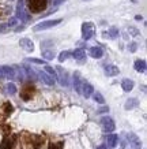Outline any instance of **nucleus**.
<instances>
[{
    "instance_id": "f257e3e1",
    "label": "nucleus",
    "mask_w": 147,
    "mask_h": 149,
    "mask_svg": "<svg viewBox=\"0 0 147 149\" xmlns=\"http://www.w3.org/2000/svg\"><path fill=\"white\" fill-rule=\"evenodd\" d=\"M29 10H30L31 13H42L45 8H46V6H48V1L46 0H29Z\"/></svg>"
},
{
    "instance_id": "f03ea898",
    "label": "nucleus",
    "mask_w": 147,
    "mask_h": 149,
    "mask_svg": "<svg viewBox=\"0 0 147 149\" xmlns=\"http://www.w3.org/2000/svg\"><path fill=\"white\" fill-rule=\"evenodd\" d=\"M15 18L21 19L22 22H29V21H30V15L25 11V3H23V0H18V3H17Z\"/></svg>"
},
{
    "instance_id": "7ed1b4c3",
    "label": "nucleus",
    "mask_w": 147,
    "mask_h": 149,
    "mask_svg": "<svg viewBox=\"0 0 147 149\" xmlns=\"http://www.w3.org/2000/svg\"><path fill=\"white\" fill-rule=\"evenodd\" d=\"M95 33V25L93 22H85L82 25V38L85 41L90 40Z\"/></svg>"
},
{
    "instance_id": "20e7f679",
    "label": "nucleus",
    "mask_w": 147,
    "mask_h": 149,
    "mask_svg": "<svg viewBox=\"0 0 147 149\" xmlns=\"http://www.w3.org/2000/svg\"><path fill=\"white\" fill-rule=\"evenodd\" d=\"M59 23H61V19H50V21H44V22L37 23L36 26L33 27L34 32H40V30H46V29H50V27L57 26Z\"/></svg>"
},
{
    "instance_id": "39448f33",
    "label": "nucleus",
    "mask_w": 147,
    "mask_h": 149,
    "mask_svg": "<svg viewBox=\"0 0 147 149\" xmlns=\"http://www.w3.org/2000/svg\"><path fill=\"white\" fill-rule=\"evenodd\" d=\"M55 71H56V78H57V81L60 82V85L67 86L68 85V74H67V71H66L63 67H60V66H57Z\"/></svg>"
},
{
    "instance_id": "423d86ee",
    "label": "nucleus",
    "mask_w": 147,
    "mask_h": 149,
    "mask_svg": "<svg viewBox=\"0 0 147 149\" xmlns=\"http://www.w3.org/2000/svg\"><path fill=\"white\" fill-rule=\"evenodd\" d=\"M101 125H102V129L106 133H112V131H115V129H116V125L113 122V119L109 116H104L101 119Z\"/></svg>"
},
{
    "instance_id": "0eeeda50",
    "label": "nucleus",
    "mask_w": 147,
    "mask_h": 149,
    "mask_svg": "<svg viewBox=\"0 0 147 149\" xmlns=\"http://www.w3.org/2000/svg\"><path fill=\"white\" fill-rule=\"evenodd\" d=\"M127 140H128V142H129L131 149H140L142 142H140V140H139V137L136 136V134H134V133H129L128 136H127Z\"/></svg>"
},
{
    "instance_id": "6e6552de",
    "label": "nucleus",
    "mask_w": 147,
    "mask_h": 149,
    "mask_svg": "<svg viewBox=\"0 0 147 149\" xmlns=\"http://www.w3.org/2000/svg\"><path fill=\"white\" fill-rule=\"evenodd\" d=\"M94 93V88L91 84H89V82L83 81V84H82V89H80V95L85 96L86 99H89L90 96Z\"/></svg>"
},
{
    "instance_id": "1a4fd4ad",
    "label": "nucleus",
    "mask_w": 147,
    "mask_h": 149,
    "mask_svg": "<svg viewBox=\"0 0 147 149\" xmlns=\"http://www.w3.org/2000/svg\"><path fill=\"white\" fill-rule=\"evenodd\" d=\"M19 45L26 52H33L34 51V44H33V41L30 38H21L19 40Z\"/></svg>"
},
{
    "instance_id": "9d476101",
    "label": "nucleus",
    "mask_w": 147,
    "mask_h": 149,
    "mask_svg": "<svg viewBox=\"0 0 147 149\" xmlns=\"http://www.w3.org/2000/svg\"><path fill=\"white\" fill-rule=\"evenodd\" d=\"M1 71H3V75L4 78H8V79H15V75H17V70L15 67H10V66H1Z\"/></svg>"
},
{
    "instance_id": "9b49d317",
    "label": "nucleus",
    "mask_w": 147,
    "mask_h": 149,
    "mask_svg": "<svg viewBox=\"0 0 147 149\" xmlns=\"http://www.w3.org/2000/svg\"><path fill=\"white\" fill-rule=\"evenodd\" d=\"M37 77L40 78L44 84H46L48 86H53L55 82H56V79H55V78H52L50 75H48V74H46V72H44V71H40L38 74H37Z\"/></svg>"
},
{
    "instance_id": "f8f14e48",
    "label": "nucleus",
    "mask_w": 147,
    "mask_h": 149,
    "mask_svg": "<svg viewBox=\"0 0 147 149\" xmlns=\"http://www.w3.org/2000/svg\"><path fill=\"white\" fill-rule=\"evenodd\" d=\"M71 55L74 56L75 60H78V62H80V63H83V62L86 60V51L83 49V48H76Z\"/></svg>"
},
{
    "instance_id": "ddd939ff",
    "label": "nucleus",
    "mask_w": 147,
    "mask_h": 149,
    "mask_svg": "<svg viewBox=\"0 0 147 149\" xmlns=\"http://www.w3.org/2000/svg\"><path fill=\"white\" fill-rule=\"evenodd\" d=\"M105 141H106V146H108V148H115V146L117 145V142H119V136H117V134L110 133V134H108V136H106Z\"/></svg>"
},
{
    "instance_id": "4468645a",
    "label": "nucleus",
    "mask_w": 147,
    "mask_h": 149,
    "mask_svg": "<svg viewBox=\"0 0 147 149\" xmlns=\"http://www.w3.org/2000/svg\"><path fill=\"white\" fill-rule=\"evenodd\" d=\"M41 52H42V59H44L45 62H46V60H53V58L56 56L55 47L49 48V49H41Z\"/></svg>"
},
{
    "instance_id": "2eb2a0df",
    "label": "nucleus",
    "mask_w": 147,
    "mask_h": 149,
    "mask_svg": "<svg viewBox=\"0 0 147 149\" xmlns=\"http://www.w3.org/2000/svg\"><path fill=\"white\" fill-rule=\"evenodd\" d=\"M119 72H120V70H119V67L115 66V64H108V66H105V74H106L108 77H116Z\"/></svg>"
},
{
    "instance_id": "dca6fc26",
    "label": "nucleus",
    "mask_w": 147,
    "mask_h": 149,
    "mask_svg": "<svg viewBox=\"0 0 147 149\" xmlns=\"http://www.w3.org/2000/svg\"><path fill=\"white\" fill-rule=\"evenodd\" d=\"M90 56L94 59H99L104 56V49L101 47H91L90 48Z\"/></svg>"
},
{
    "instance_id": "f3484780",
    "label": "nucleus",
    "mask_w": 147,
    "mask_h": 149,
    "mask_svg": "<svg viewBox=\"0 0 147 149\" xmlns=\"http://www.w3.org/2000/svg\"><path fill=\"white\" fill-rule=\"evenodd\" d=\"M134 81L132 79H128V78H125V79H123L121 81V88H123V91L124 92H131L132 89H134Z\"/></svg>"
},
{
    "instance_id": "a211bd4d",
    "label": "nucleus",
    "mask_w": 147,
    "mask_h": 149,
    "mask_svg": "<svg viewBox=\"0 0 147 149\" xmlns=\"http://www.w3.org/2000/svg\"><path fill=\"white\" fill-rule=\"evenodd\" d=\"M82 84L83 81L80 79V74L79 72H75L74 74V86H75V91L80 95V89H82Z\"/></svg>"
},
{
    "instance_id": "6ab92c4d",
    "label": "nucleus",
    "mask_w": 147,
    "mask_h": 149,
    "mask_svg": "<svg viewBox=\"0 0 147 149\" xmlns=\"http://www.w3.org/2000/svg\"><path fill=\"white\" fill-rule=\"evenodd\" d=\"M134 67L135 70L138 72H144L146 71V67H147V64H146V60H143V59H139V60H136L134 64Z\"/></svg>"
},
{
    "instance_id": "aec40b11",
    "label": "nucleus",
    "mask_w": 147,
    "mask_h": 149,
    "mask_svg": "<svg viewBox=\"0 0 147 149\" xmlns=\"http://www.w3.org/2000/svg\"><path fill=\"white\" fill-rule=\"evenodd\" d=\"M31 96H33V88H30V86H26V88L21 92V97H22L23 100H26V101L31 99Z\"/></svg>"
},
{
    "instance_id": "412c9836",
    "label": "nucleus",
    "mask_w": 147,
    "mask_h": 149,
    "mask_svg": "<svg viewBox=\"0 0 147 149\" xmlns=\"http://www.w3.org/2000/svg\"><path fill=\"white\" fill-rule=\"evenodd\" d=\"M138 105H139L138 99H128L127 103L124 104V108L128 111V109H132V108H135V107H138Z\"/></svg>"
},
{
    "instance_id": "4be33fe9",
    "label": "nucleus",
    "mask_w": 147,
    "mask_h": 149,
    "mask_svg": "<svg viewBox=\"0 0 147 149\" xmlns=\"http://www.w3.org/2000/svg\"><path fill=\"white\" fill-rule=\"evenodd\" d=\"M12 148V140H10L8 137H6L0 144V149H11Z\"/></svg>"
},
{
    "instance_id": "5701e85b",
    "label": "nucleus",
    "mask_w": 147,
    "mask_h": 149,
    "mask_svg": "<svg viewBox=\"0 0 147 149\" xmlns=\"http://www.w3.org/2000/svg\"><path fill=\"white\" fill-rule=\"evenodd\" d=\"M119 34H120V32H119V29L115 27V26H112L110 29H109V32L106 33V36L109 37V38H117Z\"/></svg>"
},
{
    "instance_id": "b1692460",
    "label": "nucleus",
    "mask_w": 147,
    "mask_h": 149,
    "mask_svg": "<svg viewBox=\"0 0 147 149\" xmlns=\"http://www.w3.org/2000/svg\"><path fill=\"white\" fill-rule=\"evenodd\" d=\"M23 71L26 72L27 78H30V79H36V78H37V74L33 71V68H30V67H27V66H25V67H23Z\"/></svg>"
},
{
    "instance_id": "393cba45",
    "label": "nucleus",
    "mask_w": 147,
    "mask_h": 149,
    "mask_svg": "<svg viewBox=\"0 0 147 149\" xmlns=\"http://www.w3.org/2000/svg\"><path fill=\"white\" fill-rule=\"evenodd\" d=\"M91 96H93V99H94V101H95V103H98V104H104V103H105V99H104V96L101 95L99 92H94Z\"/></svg>"
},
{
    "instance_id": "a878e982",
    "label": "nucleus",
    "mask_w": 147,
    "mask_h": 149,
    "mask_svg": "<svg viewBox=\"0 0 147 149\" xmlns=\"http://www.w3.org/2000/svg\"><path fill=\"white\" fill-rule=\"evenodd\" d=\"M6 92H7L8 95H15V93H17V86L14 85L12 82H8V84L6 85Z\"/></svg>"
},
{
    "instance_id": "bb28decb",
    "label": "nucleus",
    "mask_w": 147,
    "mask_h": 149,
    "mask_svg": "<svg viewBox=\"0 0 147 149\" xmlns=\"http://www.w3.org/2000/svg\"><path fill=\"white\" fill-rule=\"evenodd\" d=\"M71 54H72L71 51H63L61 54L59 55V62L61 63V62H64V60H67V59L71 56Z\"/></svg>"
},
{
    "instance_id": "cd10ccee",
    "label": "nucleus",
    "mask_w": 147,
    "mask_h": 149,
    "mask_svg": "<svg viewBox=\"0 0 147 149\" xmlns=\"http://www.w3.org/2000/svg\"><path fill=\"white\" fill-rule=\"evenodd\" d=\"M48 75H50L52 78H56V71H55V68L53 67H50V66H45V71Z\"/></svg>"
},
{
    "instance_id": "c85d7f7f",
    "label": "nucleus",
    "mask_w": 147,
    "mask_h": 149,
    "mask_svg": "<svg viewBox=\"0 0 147 149\" xmlns=\"http://www.w3.org/2000/svg\"><path fill=\"white\" fill-rule=\"evenodd\" d=\"M3 109H4L6 115H10V113L14 111V107L10 103H4V105H3Z\"/></svg>"
},
{
    "instance_id": "c756f323",
    "label": "nucleus",
    "mask_w": 147,
    "mask_h": 149,
    "mask_svg": "<svg viewBox=\"0 0 147 149\" xmlns=\"http://www.w3.org/2000/svg\"><path fill=\"white\" fill-rule=\"evenodd\" d=\"M27 62H30V63H36V64H46L44 59H37V58H29L27 59Z\"/></svg>"
},
{
    "instance_id": "7c9ffc66",
    "label": "nucleus",
    "mask_w": 147,
    "mask_h": 149,
    "mask_svg": "<svg viewBox=\"0 0 147 149\" xmlns=\"http://www.w3.org/2000/svg\"><path fill=\"white\" fill-rule=\"evenodd\" d=\"M128 32L131 33V36H134V37H138L139 34H140V32H139L138 29H135V27H132V26L128 27Z\"/></svg>"
},
{
    "instance_id": "2f4dec72",
    "label": "nucleus",
    "mask_w": 147,
    "mask_h": 149,
    "mask_svg": "<svg viewBox=\"0 0 147 149\" xmlns=\"http://www.w3.org/2000/svg\"><path fill=\"white\" fill-rule=\"evenodd\" d=\"M136 49H138V44L136 42H129V45H128L129 52H136Z\"/></svg>"
},
{
    "instance_id": "473e14b6",
    "label": "nucleus",
    "mask_w": 147,
    "mask_h": 149,
    "mask_svg": "<svg viewBox=\"0 0 147 149\" xmlns=\"http://www.w3.org/2000/svg\"><path fill=\"white\" fill-rule=\"evenodd\" d=\"M49 149H63V142H57V144H50Z\"/></svg>"
},
{
    "instance_id": "72a5a7b5",
    "label": "nucleus",
    "mask_w": 147,
    "mask_h": 149,
    "mask_svg": "<svg viewBox=\"0 0 147 149\" xmlns=\"http://www.w3.org/2000/svg\"><path fill=\"white\" fill-rule=\"evenodd\" d=\"M6 25H7V27H14L17 25V18H15V17H14V18H10L8 23H6Z\"/></svg>"
},
{
    "instance_id": "f704fd0d",
    "label": "nucleus",
    "mask_w": 147,
    "mask_h": 149,
    "mask_svg": "<svg viewBox=\"0 0 147 149\" xmlns=\"http://www.w3.org/2000/svg\"><path fill=\"white\" fill-rule=\"evenodd\" d=\"M108 111H109V107H106V105H105V107H101V108L98 109L97 112L98 113H104V112H108Z\"/></svg>"
},
{
    "instance_id": "c9c22d12",
    "label": "nucleus",
    "mask_w": 147,
    "mask_h": 149,
    "mask_svg": "<svg viewBox=\"0 0 147 149\" xmlns=\"http://www.w3.org/2000/svg\"><path fill=\"white\" fill-rule=\"evenodd\" d=\"M14 30H15V33H19V32H23V30H25V26H18V27H15V29H14Z\"/></svg>"
},
{
    "instance_id": "e433bc0d",
    "label": "nucleus",
    "mask_w": 147,
    "mask_h": 149,
    "mask_svg": "<svg viewBox=\"0 0 147 149\" xmlns=\"http://www.w3.org/2000/svg\"><path fill=\"white\" fill-rule=\"evenodd\" d=\"M8 27H7V25H0V33H3V32H6Z\"/></svg>"
},
{
    "instance_id": "4c0bfd02",
    "label": "nucleus",
    "mask_w": 147,
    "mask_h": 149,
    "mask_svg": "<svg viewBox=\"0 0 147 149\" xmlns=\"http://www.w3.org/2000/svg\"><path fill=\"white\" fill-rule=\"evenodd\" d=\"M63 1H66V0H53V1H52V3H53L55 6H57V4H61Z\"/></svg>"
},
{
    "instance_id": "58836bf2",
    "label": "nucleus",
    "mask_w": 147,
    "mask_h": 149,
    "mask_svg": "<svg viewBox=\"0 0 147 149\" xmlns=\"http://www.w3.org/2000/svg\"><path fill=\"white\" fill-rule=\"evenodd\" d=\"M135 19H136V21H142V17H140V15H136V17H135Z\"/></svg>"
},
{
    "instance_id": "ea45409f",
    "label": "nucleus",
    "mask_w": 147,
    "mask_h": 149,
    "mask_svg": "<svg viewBox=\"0 0 147 149\" xmlns=\"http://www.w3.org/2000/svg\"><path fill=\"white\" fill-rule=\"evenodd\" d=\"M97 149H108V148H106V146H105V145H101V146H98Z\"/></svg>"
},
{
    "instance_id": "a19ab883",
    "label": "nucleus",
    "mask_w": 147,
    "mask_h": 149,
    "mask_svg": "<svg viewBox=\"0 0 147 149\" xmlns=\"http://www.w3.org/2000/svg\"><path fill=\"white\" fill-rule=\"evenodd\" d=\"M0 78H4V75H3V71H1V68H0Z\"/></svg>"
},
{
    "instance_id": "79ce46f5",
    "label": "nucleus",
    "mask_w": 147,
    "mask_h": 149,
    "mask_svg": "<svg viewBox=\"0 0 147 149\" xmlns=\"http://www.w3.org/2000/svg\"><path fill=\"white\" fill-rule=\"evenodd\" d=\"M131 1H132V3H136V0H131Z\"/></svg>"
},
{
    "instance_id": "37998d69",
    "label": "nucleus",
    "mask_w": 147,
    "mask_h": 149,
    "mask_svg": "<svg viewBox=\"0 0 147 149\" xmlns=\"http://www.w3.org/2000/svg\"><path fill=\"white\" fill-rule=\"evenodd\" d=\"M83 1H89V0H83Z\"/></svg>"
}]
</instances>
